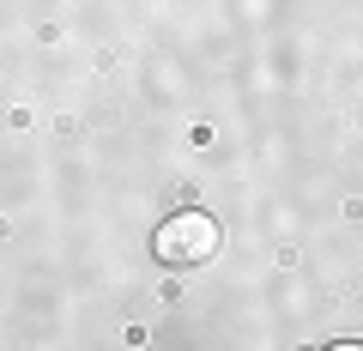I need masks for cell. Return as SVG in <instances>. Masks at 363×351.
Returning a JSON list of instances; mask_svg holds the SVG:
<instances>
[{
	"label": "cell",
	"mask_w": 363,
	"mask_h": 351,
	"mask_svg": "<svg viewBox=\"0 0 363 351\" xmlns=\"http://www.w3.org/2000/svg\"><path fill=\"white\" fill-rule=\"evenodd\" d=\"M218 218L212 212H176V218L157 224L152 236V255L157 267H176V273H194V267H206L212 255H218Z\"/></svg>",
	"instance_id": "6da1fadb"
},
{
	"label": "cell",
	"mask_w": 363,
	"mask_h": 351,
	"mask_svg": "<svg viewBox=\"0 0 363 351\" xmlns=\"http://www.w3.org/2000/svg\"><path fill=\"white\" fill-rule=\"evenodd\" d=\"M333 351H363V345H357V339H345V345H333Z\"/></svg>",
	"instance_id": "7a4b0ae2"
}]
</instances>
